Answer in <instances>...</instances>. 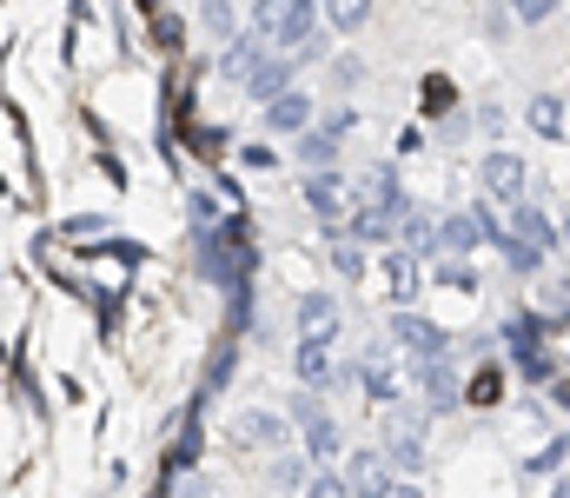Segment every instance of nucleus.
<instances>
[{"label": "nucleus", "instance_id": "obj_1", "mask_svg": "<svg viewBox=\"0 0 570 498\" xmlns=\"http://www.w3.org/2000/svg\"><path fill=\"white\" fill-rule=\"evenodd\" d=\"M253 33H259L273 53H298L305 40L325 33V7H318V0H259V7H253Z\"/></svg>", "mask_w": 570, "mask_h": 498}, {"label": "nucleus", "instance_id": "obj_2", "mask_svg": "<svg viewBox=\"0 0 570 498\" xmlns=\"http://www.w3.org/2000/svg\"><path fill=\"white\" fill-rule=\"evenodd\" d=\"M478 193L491 199V206H524L531 199V160L524 154H511V147H484V160H478Z\"/></svg>", "mask_w": 570, "mask_h": 498}, {"label": "nucleus", "instance_id": "obj_3", "mask_svg": "<svg viewBox=\"0 0 570 498\" xmlns=\"http://www.w3.org/2000/svg\"><path fill=\"white\" fill-rule=\"evenodd\" d=\"M425 419L419 406H392V426H385V459L399 466V479H419L431 466V446H425Z\"/></svg>", "mask_w": 570, "mask_h": 498}, {"label": "nucleus", "instance_id": "obj_4", "mask_svg": "<svg viewBox=\"0 0 570 498\" xmlns=\"http://www.w3.org/2000/svg\"><path fill=\"white\" fill-rule=\"evenodd\" d=\"M292 432H298V426H292L285 412H273V406H246V412L233 419V446H239V452H273V459H279V452H292Z\"/></svg>", "mask_w": 570, "mask_h": 498}, {"label": "nucleus", "instance_id": "obj_5", "mask_svg": "<svg viewBox=\"0 0 570 498\" xmlns=\"http://www.w3.org/2000/svg\"><path fill=\"white\" fill-rule=\"evenodd\" d=\"M338 472H345L352 498H392L399 486H405V479H399V466L385 459V446H358V452H352Z\"/></svg>", "mask_w": 570, "mask_h": 498}, {"label": "nucleus", "instance_id": "obj_6", "mask_svg": "<svg viewBox=\"0 0 570 498\" xmlns=\"http://www.w3.org/2000/svg\"><path fill=\"white\" fill-rule=\"evenodd\" d=\"M292 326H298V345H332L338 339V293L312 286L292 300Z\"/></svg>", "mask_w": 570, "mask_h": 498}, {"label": "nucleus", "instance_id": "obj_7", "mask_svg": "<svg viewBox=\"0 0 570 498\" xmlns=\"http://www.w3.org/2000/svg\"><path fill=\"white\" fill-rule=\"evenodd\" d=\"M392 339H399L419 365H431V359H451V332L438 326V320H425L419 306H412V313H392Z\"/></svg>", "mask_w": 570, "mask_h": 498}, {"label": "nucleus", "instance_id": "obj_8", "mask_svg": "<svg viewBox=\"0 0 570 498\" xmlns=\"http://www.w3.org/2000/svg\"><path fill=\"white\" fill-rule=\"evenodd\" d=\"M292 379H298L305 392H332V385L352 379V365H338L332 345H292Z\"/></svg>", "mask_w": 570, "mask_h": 498}, {"label": "nucleus", "instance_id": "obj_9", "mask_svg": "<svg viewBox=\"0 0 570 498\" xmlns=\"http://www.w3.org/2000/svg\"><path fill=\"white\" fill-rule=\"evenodd\" d=\"M399 253H412V260L444 253V213H431V206H405V213H399Z\"/></svg>", "mask_w": 570, "mask_h": 498}, {"label": "nucleus", "instance_id": "obj_10", "mask_svg": "<svg viewBox=\"0 0 570 498\" xmlns=\"http://www.w3.org/2000/svg\"><path fill=\"white\" fill-rule=\"evenodd\" d=\"M259 127H266V134H292V140H305V134L318 127V100H312L305 87H292L285 100H273V107L259 114Z\"/></svg>", "mask_w": 570, "mask_h": 498}, {"label": "nucleus", "instance_id": "obj_11", "mask_svg": "<svg viewBox=\"0 0 570 498\" xmlns=\"http://www.w3.org/2000/svg\"><path fill=\"white\" fill-rule=\"evenodd\" d=\"M345 199H352V186H345V173H305V206L338 233V219H352L345 213Z\"/></svg>", "mask_w": 570, "mask_h": 498}, {"label": "nucleus", "instance_id": "obj_12", "mask_svg": "<svg viewBox=\"0 0 570 498\" xmlns=\"http://www.w3.org/2000/svg\"><path fill=\"white\" fill-rule=\"evenodd\" d=\"M345 240L352 246H379V253H392L399 246V213H379V206H352V219H345Z\"/></svg>", "mask_w": 570, "mask_h": 498}, {"label": "nucleus", "instance_id": "obj_13", "mask_svg": "<svg viewBox=\"0 0 570 498\" xmlns=\"http://www.w3.org/2000/svg\"><path fill=\"white\" fill-rule=\"evenodd\" d=\"M504 226H511V233H518L524 246H538V253H551V246L564 240V226H558V219H551V213H544L538 199H524V206H511V213H504Z\"/></svg>", "mask_w": 570, "mask_h": 498}, {"label": "nucleus", "instance_id": "obj_14", "mask_svg": "<svg viewBox=\"0 0 570 498\" xmlns=\"http://www.w3.org/2000/svg\"><path fill=\"white\" fill-rule=\"evenodd\" d=\"M379 273H385V286H392V313H412V300L425 293V273H419V260L392 246V253L379 260Z\"/></svg>", "mask_w": 570, "mask_h": 498}, {"label": "nucleus", "instance_id": "obj_15", "mask_svg": "<svg viewBox=\"0 0 570 498\" xmlns=\"http://www.w3.org/2000/svg\"><path fill=\"white\" fill-rule=\"evenodd\" d=\"M312 479H318V466H312L305 452H279V459L266 466V486H273L279 498H305L312 492Z\"/></svg>", "mask_w": 570, "mask_h": 498}, {"label": "nucleus", "instance_id": "obj_16", "mask_svg": "<svg viewBox=\"0 0 570 498\" xmlns=\"http://www.w3.org/2000/svg\"><path fill=\"white\" fill-rule=\"evenodd\" d=\"M266 53H273V47H266V40H259V33H253V27H246V33H239V40H233V47H226V53H219V74H226V80H239V87H246V80H253V74H259V67H266Z\"/></svg>", "mask_w": 570, "mask_h": 498}, {"label": "nucleus", "instance_id": "obj_17", "mask_svg": "<svg viewBox=\"0 0 570 498\" xmlns=\"http://www.w3.org/2000/svg\"><path fill=\"white\" fill-rule=\"evenodd\" d=\"M419 392H425V412L431 419H444L464 392H458V372L444 365V359H431V365H419Z\"/></svg>", "mask_w": 570, "mask_h": 498}, {"label": "nucleus", "instance_id": "obj_18", "mask_svg": "<svg viewBox=\"0 0 570 498\" xmlns=\"http://www.w3.org/2000/svg\"><path fill=\"white\" fill-rule=\"evenodd\" d=\"M358 206H379V213H405L412 199H405V186H399V173H392V166H372V173L358 179Z\"/></svg>", "mask_w": 570, "mask_h": 498}, {"label": "nucleus", "instance_id": "obj_19", "mask_svg": "<svg viewBox=\"0 0 570 498\" xmlns=\"http://www.w3.org/2000/svg\"><path fill=\"white\" fill-rule=\"evenodd\" d=\"M524 127L538 140H564V94H531L524 100Z\"/></svg>", "mask_w": 570, "mask_h": 498}, {"label": "nucleus", "instance_id": "obj_20", "mask_svg": "<svg viewBox=\"0 0 570 498\" xmlns=\"http://www.w3.org/2000/svg\"><path fill=\"white\" fill-rule=\"evenodd\" d=\"M352 379L365 385V399H379V406H399V372L385 365V352H372V359H358V365H352Z\"/></svg>", "mask_w": 570, "mask_h": 498}, {"label": "nucleus", "instance_id": "obj_21", "mask_svg": "<svg viewBox=\"0 0 570 498\" xmlns=\"http://www.w3.org/2000/svg\"><path fill=\"white\" fill-rule=\"evenodd\" d=\"M338 147H345V140H332V134H325V127H312V134H305V140H292V160L298 166H312V173H338Z\"/></svg>", "mask_w": 570, "mask_h": 498}, {"label": "nucleus", "instance_id": "obj_22", "mask_svg": "<svg viewBox=\"0 0 570 498\" xmlns=\"http://www.w3.org/2000/svg\"><path fill=\"white\" fill-rule=\"evenodd\" d=\"M498 253H504V266H511L518 280H531V273L544 266V253H538V246H524V240H518L511 226H504V240H498Z\"/></svg>", "mask_w": 570, "mask_h": 498}, {"label": "nucleus", "instance_id": "obj_23", "mask_svg": "<svg viewBox=\"0 0 570 498\" xmlns=\"http://www.w3.org/2000/svg\"><path fill=\"white\" fill-rule=\"evenodd\" d=\"M332 273H345V286H352V280H365V273H372L365 246H352L345 233H332Z\"/></svg>", "mask_w": 570, "mask_h": 498}, {"label": "nucleus", "instance_id": "obj_24", "mask_svg": "<svg viewBox=\"0 0 570 498\" xmlns=\"http://www.w3.org/2000/svg\"><path fill=\"white\" fill-rule=\"evenodd\" d=\"M285 419H292L298 432L325 426V419H332V412H325V392H305V385H298V392H292V406H285Z\"/></svg>", "mask_w": 570, "mask_h": 498}, {"label": "nucleus", "instance_id": "obj_25", "mask_svg": "<svg viewBox=\"0 0 570 498\" xmlns=\"http://www.w3.org/2000/svg\"><path fill=\"white\" fill-rule=\"evenodd\" d=\"M358 27H372V7H365V0H338V7H325V33H358Z\"/></svg>", "mask_w": 570, "mask_h": 498}, {"label": "nucleus", "instance_id": "obj_26", "mask_svg": "<svg viewBox=\"0 0 570 498\" xmlns=\"http://www.w3.org/2000/svg\"><path fill=\"white\" fill-rule=\"evenodd\" d=\"M199 27H206L213 40H226V47L246 33V27H239V13H233V7H219V0H213V7H199Z\"/></svg>", "mask_w": 570, "mask_h": 498}, {"label": "nucleus", "instance_id": "obj_27", "mask_svg": "<svg viewBox=\"0 0 570 498\" xmlns=\"http://www.w3.org/2000/svg\"><path fill=\"white\" fill-rule=\"evenodd\" d=\"M365 87V60L358 53H338L332 60V94H358Z\"/></svg>", "mask_w": 570, "mask_h": 498}, {"label": "nucleus", "instance_id": "obj_28", "mask_svg": "<svg viewBox=\"0 0 570 498\" xmlns=\"http://www.w3.org/2000/svg\"><path fill=\"white\" fill-rule=\"evenodd\" d=\"M431 280H438V286H458V293H478V266H471V260H438Z\"/></svg>", "mask_w": 570, "mask_h": 498}, {"label": "nucleus", "instance_id": "obj_29", "mask_svg": "<svg viewBox=\"0 0 570 498\" xmlns=\"http://www.w3.org/2000/svg\"><path fill=\"white\" fill-rule=\"evenodd\" d=\"M551 13H558V0H518V7H511V20H518V27H544Z\"/></svg>", "mask_w": 570, "mask_h": 498}, {"label": "nucleus", "instance_id": "obj_30", "mask_svg": "<svg viewBox=\"0 0 570 498\" xmlns=\"http://www.w3.org/2000/svg\"><path fill=\"white\" fill-rule=\"evenodd\" d=\"M318 127H325L332 140H345V134H358V114H352V107H332V114H318Z\"/></svg>", "mask_w": 570, "mask_h": 498}, {"label": "nucleus", "instance_id": "obj_31", "mask_svg": "<svg viewBox=\"0 0 570 498\" xmlns=\"http://www.w3.org/2000/svg\"><path fill=\"white\" fill-rule=\"evenodd\" d=\"M305 498H352V486H345V472H318Z\"/></svg>", "mask_w": 570, "mask_h": 498}, {"label": "nucleus", "instance_id": "obj_32", "mask_svg": "<svg viewBox=\"0 0 570 498\" xmlns=\"http://www.w3.org/2000/svg\"><path fill=\"white\" fill-rule=\"evenodd\" d=\"M325 53H332V33H318V40H305V47H298V53H292V60H298V67H318V60H325Z\"/></svg>", "mask_w": 570, "mask_h": 498}, {"label": "nucleus", "instance_id": "obj_33", "mask_svg": "<svg viewBox=\"0 0 570 498\" xmlns=\"http://www.w3.org/2000/svg\"><path fill=\"white\" fill-rule=\"evenodd\" d=\"M471 127H478V134H498V127H504V107H498V100H484V107H478V120H471Z\"/></svg>", "mask_w": 570, "mask_h": 498}, {"label": "nucleus", "instance_id": "obj_34", "mask_svg": "<svg viewBox=\"0 0 570 498\" xmlns=\"http://www.w3.org/2000/svg\"><path fill=\"white\" fill-rule=\"evenodd\" d=\"M239 166H253V173H273V147H246V154H239Z\"/></svg>", "mask_w": 570, "mask_h": 498}, {"label": "nucleus", "instance_id": "obj_35", "mask_svg": "<svg viewBox=\"0 0 570 498\" xmlns=\"http://www.w3.org/2000/svg\"><path fill=\"white\" fill-rule=\"evenodd\" d=\"M511 27H518V20H511V13H484V33H491V40H504V33H511Z\"/></svg>", "mask_w": 570, "mask_h": 498}, {"label": "nucleus", "instance_id": "obj_36", "mask_svg": "<svg viewBox=\"0 0 570 498\" xmlns=\"http://www.w3.org/2000/svg\"><path fill=\"white\" fill-rule=\"evenodd\" d=\"M193 226H199V233L213 226V199H206V193H193Z\"/></svg>", "mask_w": 570, "mask_h": 498}, {"label": "nucleus", "instance_id": "obj_37", "mask_svg": "<svg viewBox=\"0 0 570 498\" xmlns=\"http://www.w3.org/2000/svg\"><path fill=\"white\" fill-rule=\"evenodd\" d=\"M392 498H425V486H412V479H405V486H399Z\"/></svg>", "mask_w": 570, "mask_h": 498}, {"label": "nucleus", "instance_id": "obj_38", "mask_svg": "<svg viewBox=\"0 0 570 498\" xmlns=\"http://www.w3.org/2000/svg\"><path fill=\"white\" fill-rule=\"evenodd\" d=\"M551 498H570V479H558V486H551Z\"/></svg>", "mask_w": 570, "mask_h": 498}, {"label": "nucleus", "instance_id": "obj_39", "mask_svg": "<svg viewBox=\"0 0 570 498\" xmlns=\"http://www.w3.org/2000/svg\"><path fill=\"white\" fill-rule=\"evenodd\" d=\"M564 246H570V213H564Z\"/></svg>", "mask_w": 570, "mask_h": 498}]
</instances>
